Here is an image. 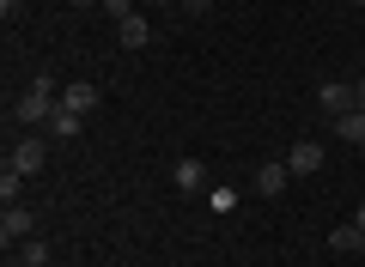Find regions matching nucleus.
<instances>
[{"instance_id": "9b49d317", "label": "nucleus", "mask_w": 365, "mask_h": 267, "mask_svg": "<svg viewBox=\"0 0 365 267\" xmlns=\"http://www.w3.org/2000/svg\"><path fill=\"white\" fill-rule=\"evenodd\" d=\"M329 134H341L347 146H365V110H347V115H335V122H329Z\"/></svg>"}, {"instance_id": "39448f33", "label": "nucleus", "mask_w": 365, "mask_h": 267, "mask_svg": "<svg viewBox=\"0 0 365 267\" xmlns=\"http://www.w3.org/2000/svg\"><path fill=\"white\" fill-rule=\"evenodd\" d=\"M116 43H122V49H146V43H153V19H146V6L116 25Z\"/></svg>"}, {"instance_id": "9d476101", "label": "nucleus", "mask_w": 365, "mask_h": 267, "mask_svg": "<svg viewBox=\"0 0 365 267\" xmlns=\"http://www.w3.org/2000/svg\"><path fill=\"white\" fill-rule=\"evenodd\" d=\"M43 134H55V140H79V134H86V115H73V110H55L49 115V127H43Z\"/></svg>"}, {"instance_id": "f257e3e1", "label": "nucleus", "mask_w": 365, "mask_h": 267, "mask_svg": "<svg viewBox=\"0 0 365 267\" xmlns=\"http://www.w3.org/2000/svg\"><path fill=\"white\" fill-rule=\"evenodd\" d=\"M55 110H61V85H55L49 73H37L25 91H19V103H13L6 115H13V127H49Z\"/></svg>"}, {"instance_id": "a211bd4d", "label": "nucleus", "mask_w": 365, "mask_h": 267, "mask_svg": "<svg viewBox=\"0 0 365 267\" xmlns=\"http://www.w3.org/2000/svg\"><path fill=\"white\" fill-rule=\"evenodd\" d=\"M353 103H359V110H365V73L353 79Z\"/></svg>"}, {"instance_id": "f03ea898", "label": "nucleus", "mask_w": 365, "mask_h": 267, "mask_svg": "<svg viewBox=\"0 0 365 267\" xmlns=\"http://www.w3.org/2000/svg\"><path fill=\"white\" fill-rule=\"evenodd\" d=\"M43 164H49V140H37V134H19L13 152H6V170H19V177H37Z\"/></svg>"}, {"instance_id": "ddd939ff", "label": "nucleus", "mask_w": 365, "mask_h": 267, "mask_svg": "<svg viewBox=\"0 0 365 267\" xmlns=\"http://www.w3.org/2000/svg\"><path fill=\"white\" fill-rule=\"evenodd\" d=\"M19 267H49V243H43V237H31L25 249H19Z\"/></svg>"}, {"instance_id": "aec40b11", "label": "nucleus", "mask_w": 365, "mask_h": 267, "mask_svg": "<svg viewBox=\"0 0 365 267\" xmlns=\"http://www.w3.org/2000/svg\"><path fill=\"white\" fill-rule=\"evenodd\" d=\"M140 6H146V13H158V6H177V0H140Z\"/></svg>"}, {"instance_id": "dca6fc26", "label": "nucleus", "mask_w": 365, "mask_h": 267, "mask_svg": "<svg viewBox=\"0 0 365 267\" xmlns=\"http://www.w3.org/2000/svg\"><path fill=\"white\" fill-rule=\"evenodd\" d=\"M207 201H213V213H232V206H237V194H232V189H213Z\"/></svg>"}, {"instance_id": "4468645a", "label": "nucleus", "mask_w": 365, "mask_h": 267, "mask_svg": "<svg viewBox=\"0 0 365 267\" xmlns=\"http://www.w3.org/2000/svg\"><path fill=\"white\" fill-rule=\"evenodd\" d=\"M19 189H25V177H19V170H0V201L13 206V201H19Z\"/></svg>"}, {"instance_id": "7ed1b4c3", "label": "nucleus", "mask_w": 365, "mask_h": 267, "mask_svg": "<svg viewBox=\"0 0 365 267\" xmlns=\"http://www.w3.org/2000/svg\"><path fill=\"white\" fill-rule=\"evenodd\" d=\"M31 231H37V213L31 206H0V249L13 255V243H31Z\"/></svg>"}, {"instance_id": "6ab92c4d", "label": "nucleus", "mask_w": 365, "mask_h": 267, "mask_svg": "<svg viewBox=\"0 0 365 267\" xmlns=\"http://www.w3.org/2000/svg\"><path fill=\"white\" fill-rule=\"evenodd\" d=\"M0 19H19V0H0Z\"/></svg>"}, {"instance_id": "20e7f679", "label": "nucleus", "mask_w": 365, "mask_h": 267, "mask_svg": "<svg viewBox=\"0 0 365 267\" xmlns=\"http://www.w3.org/2000/svg\"><path fill=\"white\" fill-rule=\"evenodd\" d=\"M317 103H323L329 122H335V115H347V110H359V103H353V85H347V79H323V85H317Z\"/></svg>"}, {"instance_id": "b1692460", "label": "nucleus", "mask_w": 365, "mask_h": 267, "mask_svg": "<svg viewBox=\"0 0 365 267\" xmlns=\"http://www.w3.org/2000/svg\"><path fill=\"white\" fill-rule=\"evenodd\" d=\"M359 158H365V146H359Z\"/></svg>"}, {"instance_id": "0eeeda50", "label": "nucleus", "mask_w": 365, "mask_h": 267, "mask_svg": "<svg viewBox=\"0 0 365 267\" xmlns=\"http://www.w3.org/2000/svg\"><path fill=\"white\" fill-rule=\"evenodd\" d=\"M170 182H177V194H201L207 189V164H201V158H177Z\"/></svg>"}, {"instance_id": "f8f14e48", "label": "nucleus", "mask_w": 365, "mask_h": 267, "mask_svg": "<svg viewBox=\"0 0 365 267\" xmlns=\"http://www.w3.org/2000/svg\"><path fill=\"white\" fill-rule=\"evenodd\" d=\"M329 249H341V255L353 249V255H359V249H365V231H359V225H341V231H329Z\"/></svg>"}, {"instance_id": "1a4fd4ad", "label": "nucleus", "mask_w": 365, "mask_h": 267, "mask_svg": "<svg viewBox=\"0 0 365 267\" xmlns=\"http://www.w3.org/2000/svg\"><path fill=\"white\" fill-rule=\"evenodd\" d=\"M287 182H292L287 158H274V164H262V170H256V194H268V201H274V194H287Z\"/></svg>"}, {"instance_id": "5701e85b", "label": "nucleus", "mask_w": 365, "mask_h": 267, "mask_svg": "<svg viewBox=\"0 0 365 267\" xmlns=\"http://www.w3.org/2000/svg\"><path fill=\"white\" fill-rule=\"evenodd\" d=\"M353 6H365V0H353Z\"/></svg>"}, {"instance_id": "2eb2a0df", "label": "nucleus", "mask_w": 365, "mask_h": 267, "mask_svg": "<svg viewBox=\"0 0 365 267\" xmlns=\"http://www.w3.org/2000/svg\"><path fill=\"white\" fill-rule=\"evenodd\" d=\"M98 6H104V13L116 19V25H122V19H128V13H140V6H134V0H98Z\"/></svg>"}, {"instance_id": "4be33fe9", "label": "nucleus", "mask_w": 365, "mask_h": 267, "mask_svg": "<svg viewBox=\"0 0 365 267\" xmlns=\"http://www.w3.org/2000/svg\"><path fill=\"white\" fill-rule=\"evenodd\" d=\"M73 6H91V0H73Z\"/></svg>"}, {"instance_id": "423d86ee", "label": "nucleus", "mask_w": 365, "mask_h": 267, "mask_svg": "<svg viewBox=\"0 0 365 267\" xmlns=\"http://www.w3.org/2000/svg\"><path fill=\"white\" fill-rule=\"evenodd\" d=\"M98 98H104V91L91 85V79H73V85H61V110H73V115H91V110H98Z\"/></svg>"}, {"instance_id": "f3484780", "label": "nucleus", "mask_w": 365, "mask_h": 267, "mask_svg": "<svg viewBox=\"0 0 365 267\" xmlns=\"http://www.w3.org/2000/svg\"><path fill=\"white\" fill-rule=\"evenodd\" d=\"M177 6H182V13H195V19H201V13L213 6V0H177Z\"/></svg>"}, {"instance_id": "412c9836", "label": "nucleus", "mask_w": 365, "mask_h": 267, "mask_svg": "<svg viewBox=\"0 0 365 267\" xmlns=\"http://www.w3.org/2000/svg\"><path fill=\"white\" fill-rule=\"evenodd\" d=\"M353 225H359V231H365V201H359V213H353Z\"/></svg>"}, {"instance_id": "6e6552de", "label": "nucleus", "mask_w": 365, "mask_h": 267, "mask_svg": "<svg viewBox=\"0 0 365 267\" xmlns=\"http://www.w3.org/2000/svg\"><path fill=\"white\" fill-rule=\"evenodd\" d=\"M287 170H292V177H317V170H323V146H317V140H299V146L287 152Z\"/></svg>"}]
</instances>
